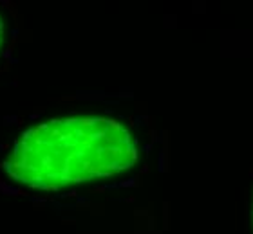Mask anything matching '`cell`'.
<instances>
[{
	"mask_svg": "<svg viewBox=\"0 0 253 234\" xmlns=\"http://www.w3.org/2000/svg\"><path fill=\"white\" fill-rule=\"evenodd\" d=\"M139 159L137 139L111 117H65L35 126L13 148L11 177L45 191L111 178Z\"/></svg>",
	"mask_w": 253,
	"mask_h": 234,
	"instance_id": "6da1fadb",
	"label": "cell"
},
{
	"mask_svg": "<svg viewBox=\"0 0 253 234\" xmlns=\"http://www.w3.org/2000/svg\"><path fill=\"white\" fill-rule=\"evenodd\" d=\"M252 224H253V202H252Z\"/></svg>",
	"mask_w": 253,
	"mask_h": 234,
	"instance_id": "7a4b0ae2",
	"label": "cell"
}]
</instances>
